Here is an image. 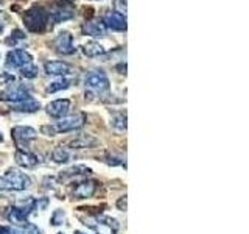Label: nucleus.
Returning a JSON list of instances; mask_svg holds the SVG:
<instances>
[{"label":"nucleus","instance_id":"4","mask_svg":"<svg viewBox=\"0 0 249 234\" xmlns=\"http://www.w3.org/2000/svg\"><path fill=\"white\" fill-rule=\"evenodd\" d=\"M84 123V116L83 114H76V116H70V117H62L59 122L54 125H49V127H42L41 131L45 133L47 136H54L58 133H69V131H75L78 128H81Z\"/></svg>","mask_w":249,"mask_h":234},{"label":"nucleus","instance_id":"19","mask_svg":"<svg viewBox=\"0 0 249 234\" xmlns=\"http://www.w3.org/2000/svg\"><path fill=\"white\" fill-rule=\"evenodd\" d=\"M86 174H90V169L86 167V166H75L69 170H64L61 174V179H67V178H73V176H80V175H86Z\"/></svg>","mask_w":249,"mask_h":234},{"label":"nucleus","instance_id":"30","mask_svg":"<svg viewBox=\"0 0 249 234\" xmlns=\"http://www.w3.org/2000/svg\"><path fill=\"white\" fill-rule=\"evenodd\" d=\"M2 31H3V23L0 22V33H2Z\"/></svg>","mask_w":249,"mask_h":234},{"label":"nucleus","instance_id":"13","mask_svg":"<svg viewBox=\"0 0 249 234\" xmlns=\"http://www.w3.org/2000/svg\"><path fill=\"white\" fill-rule=\"evenodd\" d=\"M45 74L47 75H59V77H66L70 74V66L64 61H49L45 62Z\"/></svg>","mask_w":249,"mask_h":234},{"label":"nucleus","instance_id":"29","mask_svg":"<svg viewBox=\"0 0 249 234\" xmlns=\"http://www.w3.org/2000/svg\"><path fill=\"white\" fill-rule=\"evenodd\" d=\"M0 234H13V233H11L10 228H8V226H2V225H0Z\"/></svg>","mask_w":249,"mask_h":234},{"label":"nucleus","instance_id":"20","mask_svg":"<svg viewBox=\"0 0 249 234\" xmlns=\"http://www.w3.org/2000/svg\"><path fill=\"white\" fill-rule=\"evenodd\" d=\"M11 233H13V234H42L41 230H39L36 225L30 223V222H25V223H22V225H18Z\"/></svg>","mask_w":249,"mask_h":234},{"label":"nucleus","instance_id":"5","mask_svg":"<svg viewBox=\"0 0 249 234\" xmlns=\"http://www.w3.org/2000/svg\"><path fill=\"white\" fill-rule=\"evenodd\" d=\"M84 86H86V89H89L90 92L101 96V94L109 91V78L105 72L93 70V72H89L84 77Z\"/></svg>","mask_w":249,"mask_h":234},{"label":"nucleus","instance_id":"28","mask_svg":"<svg viewBox=\"0 0 249 234\" xmlns=\"http://www.w3.org/2000/svg\"><path fill=\"white\" fill-rule=\"evenodd\" d=\"M117 208L120 211H126V197H122L119 201H117Z\"/></svg>","mask_w":249,"mask_h":234},{"label":"nucleus","instance_id":"2","mask_svg":"<svg viewBox=\"0 0 249 234\" xmlns=\"http://www.w3.org/2000/svg\"><path fill=\"white\" fill-rule=\"evenodd\" d=\"M30 186V176L18 169H10L3 176H0V191H25Z\"/></svg>","mask_w":249,"mask_h":234},{"label":"nucleus","instance_id":"22","mask_svg":"<svg viewBox=\"0 0 249 234\" xmlns=\"http://www.w3.org/2000/svg\"><path fill=\"white\" fill-rule=\"evenodd\" d=\"M97 144V140L95 139H92L89 136H80L78 139L72 140V147H76V148H84V147H92V145H95Z\"/></svg>","mask_w":249,"mask_h":234},{"label":"nucleus","instance_id":"15","mask_svg":"<svg viewBox=\"0 0 249 234\" xmlns=\"http://www.w3.org/2000/svg\"><path fill=\"white\" fill-rule=\"evenodd\" d=\"M97 191V183L95 181H83L78 184L75 189H73V197L76 198H88V197H92L93 194Z\"/></svg>","mask_w":249,"mask_h":234},{"label":"nucleus","instance_id":"6","mask_svg":"<svg viewBox=\"0 0 249 234\" xmlns=\"http://www.w3.org/2000/svg\"><path fill=\"white\" fill-rule=\"evenodd\" d=\"M11 136H13L16 147H18L19 150L28 152L31 142L37 137V131L30 127H14L11 130Z\"/></svg>","mask_w":249,"mask_h":234},{"label":"nucleus","instance_id":"25","mask_svg":"<svg viewBox=\"0 0 249 234\" xmlns=\"http://www.w3.org/2000/svg\"><path fill=\"white\" fill-rule=\"evenodd\" d=\"M37 72H39V69H37V66L33 64V62L28 64V66H25L23 69H20V75L25 77V78H30V80H31V78H36Z\"/></svg>","mask_w":249,"mask_h":234},{"label":"nucleus","instance_id":"34","mask_svg":"<svg viewBox=\"0 0 249 234\" xmlns=\"http://www.w3.org/2000/svg\"><path fill=\"white\" fill-rule=\"evenodd\" d=\"M0 2H2V0H0Z\"/></svg>","mask_w":249,"mask_h":234},{"label":"nucleus","instance_id":"24","mask_svg":"<svg viewBox=\"0 0 249 234\" xmlns=\"http://www.w3.org/2000/svg\"><path fill=\"white\" fill-rule=\"evenodd\" d=\"M52 158H53L54 162H67L70 159V155H69V152L66 150V148L58 147L56 150L53 152Z\"/></svg>","mask_w":249,"mask_h":234},{"label":"nucleus","instance_id":"31","mask_svg":"<svg viewBox=\"0 0 249 234\" xmlns=\"http://www.w3.org/2000/svg\"><path fill=\"white\" fill-rule=\"evenodd\" d=\"M75 234H86V233H83V231H75Z\"/></svg>","mask_w":249,"mask_h":234},{"label":"nucleus","instance_id":"11","mask_svg":"<svg viewBox=\"0 0 249 234\" xmlns=\"http://www.w3.org/2000/svg\"><path fill=\"white\" fill-rule=\"evenodd\" d=\"M69 109H70V100L59 98V100H54L52 103H49V106H47V113H49V116L54 117V119H62V117L67 116Z\"/></svg>","mask_w":249,"mask_h":234},{"label":"nucleus","instance_id":"26","mask_svg":"<svg viewBox=\"0 0 249 234\" xmlns=\"http://www.w3.org/2000/svg\"><path fill=\"white\" fill-rule=\"evenodd\" d=\"M20 41H25V35L20 30H14V35L11 33V36L6 39V44H13L14 47H18Z\"/></svg>","mask_w":249,"mask_h":234},{"label":"nucleus","instance_id":"12","mask_svg":"<svg viewBox=\"0 0 249 234\" xmlns=\"http://www.w3.org/2000/svg\"><path fill=\"white\" fill-rule=\"evenodd\" d=\"M16 162H18L20 167L33 169V167L37 166V164H41V159H39V156H36L35 153H31V152L18 150V153H16Z\"/></svg>","mask_w":249,"mask_h":234},{"label":"nucleus","instance_id":"9","mask_svg":"<svg viewBox=\"0 0 249 234\" xmlns=\"http://www.w3.org/2000/svg\"><path fill=\"white\" fill-rule=\"evenodd\" d=\"M54 50L59 55H73L76 52L73 45V38L69 31H61L54 39Z\"/></svg>","mask_w":249,"mask_h":234},{"label":"nucleus","instance_id":"33","mask_svg":"<svg viewBox=\"0 0 249 234\" xmlns=\"http://www.w3.org/2000/svg\"><path fill=\"white\" fill-rule=\"evenodd\" d=\"M58 234H62V233H58Z\"/></svg>","mask_w":249,"mask_h":234},{"label":"nucleus","instance_id":"8","mask_svg":"<svg viewBox=\"0 0 249 234\" xmlns=\"http://www.w3.org/2000/svg\"><path fill=\"white\" fill-rule=\"evenodd\" d=\"M33 62V57L22 49H14L6 55V67L8 69H23Z\"/></svg>","mask_w":249,"mask_h":234},{"label":"nucleus","instance_id":"32","mask_svg":"<svg viewBox=\"0 0 249 234\" xmlns=\"http://www.w3.org/2000/svg\"><path fill=\"white\" fill-rule=\"evenodd\" d=\"M2 140H3V136H2V133H0V142H2Z\"/></svg>","mask_w":249,"mask_h":234},{"label":"nucleus","instance_id":"14","mask_svg":"<svg viewBox=\"0 0 249 234\" xmlns=\"http://www.w3.org/2000/svg\"><path fill=\"white\" fill-rule=\"evenodd\" d=\"M83 33L89 36H106L107 28L101 20H89L83 25Z\"/></svg>","mask_w":249,"mask_h":234},{"label":"nucleus","instance_id":"16","mask_svg":"<svg viewBox=\"0 0 249 234\" xmlns=\"http://www.w3.org/2000/svg\"><path fill=\"white\" fill-rule=\"evenodd\" d=\"M73 16H75V13H73V10L70 6H58L56 10L52 13V18H53V20L56 22V23L66 22L69 19H72Z\"/></svg>","mask_w":249,"mask_h":234},{"label":"nucleus","instance_id":"3","mask_svg":"<svg viewBox=\"0 0 249 234\" xmlns=\"http://www.w3.org/2000/svg\"><path fill=\"white\" fill-rule=\"evenodd\" d=\"M81 220L88 228L93 230L97 234H117V231H119L117 220L107 215H101V214L88 215V217H81Z\"/></svg>","mask_w":249,"mask_h":234},{"label":"nucleus","instance_id":"7","mask_svg":"<svg viewBox=\"0 0 249 234\" xmlns=\"http://www.w3.org/2000/svg\"><path fill=\"white\" fill-rule=\"evenodd\" d=\"M28 98H31L30 88L25 84H20V83L10 84L2 94H0V100L11 101V103H14V105L20 103V101H25Z\"/></svg>","mask_w":249,"mask_h":234},{"label":"nucleus","instance_id":"10","mask_svg":"<svg viewBox=\"0 0 249 234\" xmlns=\"http://www.w3.org/2000/svg\"><path fill=\"white\" fill-rule=\"evenodd\" d=\"M105 25L106 28H111L114 31H124L126 30V16L117 13L114 10L107 11L105 16Z\"/></svg>","mask_w":249,"mask_h":234},{"label":"nucleus","instance_id":"1","mask_svg":"<svg viewBox=\"0 0 249 234\" xmlns=\"http://www.w3.org/2000/svg\"><path fill=\"white\" fill-rule=\"evenodd\" d=\"M50 14L41 6H33L23 13V23L31 33H44L49 27Z\"/></svg>","mask_w":249,"mask_h":234},{"label":"nucleus","instance_id":"27","mask_svg":"<svg viewBox=\"0 0 249 234\" xmlns=\"http://www.w3.org/2000/svg\"><path fill=\"white\" fill-rule=\"evenodd\" d=\"M123 16H126V0H115V10Z\"/></svg>","mask_w":249,"mask_h":234},{"label":"nucleus","instance_id":"17","mask_svg":"<svg viewBox=\"0 0 249 234\" xmlns=\"http://www.w3.org/2000/svg\"><path fill=\"white\" fill-rule=\"evenodd\" d=\"M106 52V49L100 42H95V41H90L88 44L83 45V53L86 57L89 58H95V57H100V55H103Z\"/></svg>","mask_w":249,"mask_h":234},{"label":"nucleus","instance_id":"18","mask_svg":"<svg viewBox=\"0 0 249 234\" xmlns=\"http://www.w3.org/2000/svg\"><path fill=\"white\" fill-rule=\"evenodd\" d=\"M41 108V103L33 98H28L25 101H20V103L18 105H14V111H18V113H35L37 111V109Z\"/></svg>","mask_w":249,"mask_h":234},{"label":"nucleus","instance_id":"21","mask_svg":"<svg viewBox=\"0 0 249 234\" xmlns=\"http://www.w3.org/2000/svg\"><path fill=\"white\" fill-rule=\"evenodd\" d=\"M70 80H67V78H59V80L50 83L49 86H47V94H53V92H59V91H64V89H69L70 88Z\"/></svg>","mask_w":249,"mask_h":234},{"label":"nucleus","instance_id":"23","mask_svg":"<svg viewBox=\"0 0 249 234\" xmlns=\"http://www.w3.org/2000/svg\"><path fill=\"white\" fill-rule=\"evenodd\" d=\"M111 125L119 131L126 130V114H115L111 120Z\"/></svg>","mask_w":249,"mask_h":234}]
</instances>
